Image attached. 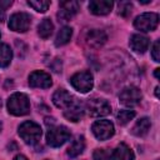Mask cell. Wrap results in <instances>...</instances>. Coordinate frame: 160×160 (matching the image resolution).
I'll list each match as a JSON object with an SVG mask.
<instances>
[{
    "label": "cell",
    "mask_w": 160,
    "mask_h": 160,
    "mask_svg": "<svg viewBox=\"0 0 160 160\" xmlns=\"http://www.w3.org/2000/svg\"><path fill=\"white\" fill-rule=\"evenodd\" d=\"M142 99V94L139 88L136 86H128L124 88L119 95V100L125 106H135Z\"/></svg>",
    "instance_id": "obj_9"
},
{
    "label": "cell",
    "mask_w": 160,
    "mask_h": 160,
    "mask_svg": "<svg viewBox=\"0 0 160 160\" xmlns=\"http://www.w3.org/2000/svg\"><path fill=\"white\" fill-rule=\"evenodd\" d=\"M88 112L94 118L106 116L111 112V106L105 99H91L86 104Z\"/></svg>",
    "instance_id": "obj_7"
},
{
    "label": "cell",
    "mask_w": 160,
    "mask_h": 160,
    "mask_svg": "<svg viewBox=\"0 0 160 160\" xmlns=\"http://www.w3.org/2000/svg\"><path fill=\"white\" fill-rule=\"evenodd\" d=\"M28 5L38 12H45L50 6V1H48V0H29Z\"/></svg>",
    "instance_id": "obj_24"
},
{
    "label": "cell",
    "mask_w": 160,
    "mask_h": 160,
    "mask_svg": "<svg viewBox=\"0 0 160 160\" xmlns=\"http://www.w3.org/2000/svg\"><path fill=\"white\" fill-rule=\"evenodd\" d=\"M92 160H111V154L106 149H95L92 152Z\"/></svg>",
    "instance_id": "obj_26"
},
{
    "label": "cell",
    "mask_w": 160,
    "mask_h": 160,
    "mask_svg": "<svg viewBox=\"0 0 160 160\" xmlns=\"http://www.w3.org/2000/svg\"><path fill=\"white\" fill-rule=\"evenodd\" d=\"M71 36H72V29L70 26H62L59 30V32L55 38V45L56 46H62V45L68 44L70 41Z\"/></svg>",
    "instance_id": "obj_20"
},
{
    "label": "cell",
    "mask_w": 160,
    "mask_h": 160,
    "mask_svg": "<svg viewBox=\"0 0 160 160\" xmlns=\"http://www.w3.org/2000/svg\"><path fill=\"white\" fill-rule=\"evenodd\" d=\"M114 2L110 0H92L89 2V10L94 15H106L111 11Z\"/></svg>",
    "instance_id": "obj_14"
},
{
    "label": "cell",
    "mask_w": 160,
    "mask_h": 160,
    "mask_svg": "<svg viewBox=\"0 0 160 160\" xmlns=\"http://www.w3.org/2000/svg\"><path fill=\"white\" fill-rule=\"evenodd\" d=\"M79 10V2L74 0H66L60 2V10L58 12L59 21H69L71 20Z\"/></svg>",
    "instance_id": "obj_11"
},
{
    "label": "cell",
    "mask_w": 160,
    "mask_h": 160,
    "mask_svg": "<svg viewBox=\"0 0 160 160\" xmlns=\"http://www.w3.org/2000/svg\"><path fill=\"white\" fill-rule=\"evenodd\" d=\"M84 115V108L81 104L79 102H74L71 106H69L68 109L64 110V116L69 120V121H72V122H76L79 121Z\"/></svg>",
    "instance_id": "obj_17"
},
{
    "label": "cell",
    "mask_w": 160,
    "mask_h": 160,
    "mask_svg": "<svg viewBox=\"0 0 160 160\" xmlns=\"http://www.w3.org/2000/svg\"><path fill=\"white\" fill-rule=\"evenodd\" d=\"M135 118V111L134 110H120L118 114H116V120L120 125H126L130 120H132Z\"/></svg>",
    "instance_id": "obj_23"
},
{
    "label": "cell",
    "mask_w": 160,
    "mask_h": 160,
    "mask_svg": "<svg viewBox=\"0 0 160 160\" xmlns=\"http://www.w3.org/2000/svg\"><path fill=\"white\" fill-rule=\"evenodd\" d=\"M149 39L144 35H140V34H134L131 35L130 38V41H129V45L130 48L135 51V52H139V54H144L148 48H149Z\"/></svg>",
    "instance_id": "obj_15"
},
{
    "label": "cell",
    "mask_w": 160,
    "mask_h": 160,
    "mask_svg": "<svg viewBox=\"0 0 160 160\" xmlns=\"http://www.w3.org/2000/svg\"><path fill=\"white\" fill-rule=\"evenodd\" d=\"M159 71H160V69H155L154 75H155V78H156V79H159Z\"/></svg>",
    "instance_id": "obj_31"
},
{
    "label": "cell",
    "mask_w": 160,
    "mask_h": 160,
    "mask_svg": "<svg viewBox=\"0 0 160 160\" xmlns=\"http://www.w3.org/2000/svg\"><path fill=\"white\" fill-rule=\"evenodd\" d=\"M5 20V10L0 9V22H2Z\"/></svg>",
    "instance_id": "obj_30"
},
{
    "label": "cell",
    "mask_w": 160,
    "mask_h": 160,
    "mask_svg": "<svg viewBox=\"0 0 160 160\" xmlns=\"http://www.w3.org/2000/svg\"><path fill=\"white\" fill-rule=\"evenodd\" d=\"M85 149V138L82 135H79L75 138V140H72L71 145L68 149V155L70 158H76L79 156Z\"/></svg>",
    "instance_id": "obj_19"
},
{
    "label": "cell",
    "mask_w": 160,
    "mask_h": 160,
    "mask_svg": "<svg viewBox=\"0 0 160 160\" xmlns=\"http://www.w3.org/2000/svg\"><path fill=\"white\" fill-rule=\"evenodd\" d=\"M70 84L75 90L85 94V92H88V91H90L92 89L94 78H92L90 71H86V70L79 71V72L74 74L70 78Z\"/></svg>",
    "instance_id": "obj_4"
},
{
    "label": "cell",
    "mask_w": 160,
    "mask_h": 160,
    "mask_svg": "<svg viewBox=\"0 0 160 160\" xmlns=\"http://www.w3.org/2000/svg\"><path fill=\"white\" fill-rule=\"evenodd\" d=\"M18 132L20 135V138L28 144V145H35L39 142L40 138H41V128L40 125H38L34 121H24L22 124H20Z\"/></svg>",
    "instance_id": "obj_2"
},
{
    "label": "cell",
    "mask_w": 160,
    "mask_h": 160,
    "mask_svg": "<svg viewBox=\"0 0 160 160\" xmlns=\"http://www.w3.org/2000/svg\"><path fill=\"white\" fill-rule=\"evenodd\" d=\"M150 126H151L150 119L146 118V116H144V118L139 119V120L135 122V125H134L132 129H131V132H132L135 136H145V135L149 132Z\"/></svg>",
    "instance_id": "obj_18"
},
{
    "label": "cell",
    "mask_w": 160,
    "mask_h": 160,
    "mask_svg": "<svg viewBox=\"0 0 160 160\" xmlns=\"http://www.w3.org/2000/svg\"><path fill=\"white\" fill-rule=\"evenodd\" d=\"M14 160H29L25 155H22V154H19V155H16L15 158H14Z\"/></svg>",
    "instance_id": "obj_29"
},
{
    "label": "cell",
    "mask_w": 160,
    "mask_h": 160,
    "mask_svg": "<svg viewBox=\"0 0 160 160\" xmlns=\"http://www.w3.org/2000/svg\"><path fill=\"white\" fill-rule=\"evenodd\" d=\"M111 160H134V152L126 144L121 142L111 152Z\"/></svg>",
    "instance_id": "obj_16"
},
{
    "label": "cell",
    "mask_w": 160,
    "mask_h": 160,
    "mask_svg": "<svg viewBox=\"0 0 160 160\" xmlns=\"http://www.w3.org/2000/svg\"><path fill=\"white\" fill-rule=\"evenodd\" d=\"M155 96H156V98H159V86H156V88H155Z\"/></svg>",
    "instance_id": "obj_32"
},
{
    "label": "cell",
    "mask_w": 160,
    "mask_h": 160,
    "mask_svg": "<svg viewBox=\"0 0 160 160\" xmlns=\"http://www.w3.org/2000/svg\"><path fill=\"white\" fill-rule=\"evenodd\" d=\"M106 34L100 30V29H91L89 30L86 34H85V38H84V41L88 46L92 48V49H98L100 46H102L105 42H106Z\"/></svg>",
    "instance_id": "obj_12"
},
{
    "label": "cell",
    "mask_w": 160,
    "mask_h": 160,
    "mask_svg": "<svg viewBox=\"0 0 160 160\" xmlns=\"http://www.w3.org/2000/svg\"><path fill=\"white\" fill-rule=\"evenodd\" d=\"M9 29L16 32H25L31 25V16L26 12H15L9 19Z\"/></svg>",
    "instance_id": "obj_6"
},
{
    "label": "cell",
    "mask_w": 160,
    "mask_h": 160,
    "mask_svg": "<svg viewBox=\"0 0 160 160\" xmlns=\"http://www.w3.org/2000/svg\"><path fill=\"white\" fill-rule=\"evenodd\" d=\"M71 136L70 130L64 125L51 126L46 132V142L51 148H60Z\"/></svg>",
    "instance_id": "obj_3"
},
{
    "label": "cell",
    "mask_w": 160,
    "mask_h": 160,
    "mask_svg": "<svg viewBox=\"0 0 160 160\" xmlns=\"http://www.w3.org/2000/svg\"><path fill=\"white\" fill-rule=\"evenodd\" d=\"M0 38H1V34H0Z\"/></svg>",
    "instance_id": "obj_33"
},
{
    "label": "cell",
    "mask_w": 160,
    "mask_h": 160,
    "mask_svg": "<svg viewBox=\"0 0 160 160\" xmlns=\"http://www.w3.org/2000/svg\"><path fill=\"white\" fill-rule=\"evenodd\" d=\"M158 24H159V15L156 12H144L134 20L135 29L144 32L154 31L158 28Z\"/></svg>",
    "instance_id": "obj_5"
},
{
    "label": "cell",
    "mask_w": 160,
    "mask_h": 160,
    "mask_svg": "<svg viewBox=\"0 0 160 160\" xmlns=\"http://www.w3.org/2000/svg\"><path fill=\"white\" fill-rule=\"evenodd\" d=\"M29 85L31 88H40V89H48L52 85L51 76L41 70H35L29 75Z\"/></svg>",
    "instance_id": "obj_10"
},
{
    "label": "cell",
    "mask_w": 160,
    "mask_h": 160,
    "mask_svg": "<svg viewBox=\"0 0 160 160\" xmlns=\"http://www.w3.org/2000/svg\"><path fill=\"white\" fill-rule=\"evenodd\" d=\"M151 56L154 59V61L159 62L160 61V41L156 40L152 45V50H151Z\"/></svg>",
    "instance_id": "obj_27"
},
{
    "label": "cell",
    "mask_w": 160,
    "mask_h": 160,
    "mask_svg": "<svg viewBox=\"0 0 160 160\" xmlns=\"http://www.w3.org/2000/svg\"><path fill=\"white\" fill-rule=\"evenodd\" d=\"M8 111L15 116H22L30 112L29 98L22 92H14L8 100Z\"/></svg>",
    "instance_id": "obj_1"
},
{
    "label": "cell",
    "mask_w": 160,
    "mask_h": 160,
    "mask_svg": "<svg viewBox=\"0 0 160 160\" xmlns=\"http://www.w3.org/2000/svg\"><path fill=\"white\" fill-rule=\"evenodd\" d=\"M12 59V51L8 44L0 42V68H8Z\"/></svg>",
    "instance_id": "obj_21"
},
{
    "label": "cell",
    "mask_w": 160,
    "mask_h": 160,
    "mask_svg": "<svg viewBox=\"0 0 160 160\" xmlns=\"http://www.w3.org/2000/svg\"><path fill=\"white\" fill-rule=\"evenodd\" d=\"M11 5H12L11 0H0V9H2V10H6Z\"/></svg>",
    "instance_id": "obj_28"
},
{
    "label": "cell",
    "mask_w": 160,
    "mask_h": 160,
    "mask_svg": "<svg viewBox=\"0 0 160 160\" xmlns=\"http://www.w3.org/2000/svg\"><path fill=\"white\" fill-rule=\"evenodd\" d=\"M52 102L59 109H68L75 102V98L70 95L65 89H58L52 95Z\"/></svg>",
    "instance_id": "obj_13"
},
{
    "label": "cell",
    "mask_w": 160,
    "mask_h": 160,
    "mask_svg": "<svg viewBox=\"0 0 160 160\" xmlns=\"http://www.w3.org/2000/svg\"><path fill=\"white\" fill-rule=\"evenodd\" d=\"M54 30V24L51 22L50 19H42V21L38 25V34L41 39H48L52 34Z\"/></svg>",
    "instance_id": "obj_22"
},
{
    "label": "cell",
    "mask_w": 160,
    "mask_h": 160,
    "mask_svg": "<svg viewBox=\"0 0 160 160\" xmlns=\"http://www.w3.org/2000/svg\"><path fill=\"white\" fill-rule=\"evenodd\" d=\"M119 15L124 16V18H128L130 14H131V10H132V4L130 1H120L119 5Z\"/></svg>",
    "instance_id": "obj_25"
},
{
    "label": "cell",
    "mask_w": 160,
    "mask_h": 160,
    "mask_svg": "<svg viewBox=\"0 0 160 160\" xmlns=\"http://www.w3.org/2000/svg\"><path fill=\"white\" fill-rule=\"evenodd\" d=\"M91 130L98 140H108L114 135V124L110 120H96Z\"/></svg>",
    "instance_id": "obj_8"
}]
</instances>
